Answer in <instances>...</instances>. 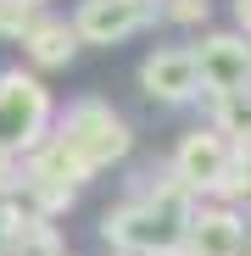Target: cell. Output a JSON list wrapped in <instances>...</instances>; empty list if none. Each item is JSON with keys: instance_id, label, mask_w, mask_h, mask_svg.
Wrapping results in <instances>:
<instances>
[{"instance_id": "1", "label": "cell", "mask_w": 251, "mask_h": 256, "mask_svg": "<svg viewBox=\"0 0 251 256\" xmlns=\"http://www.w3.org/2000/svg\"><path fill=\"white\" fill-rule=\"evenodd\" d=\"M56 145L78 162V167H106V162H117L123 150H129V122H123L112 106H101V100H78L73 112H67V122H62V134H56Z\"/></svg>"}, {"instance_id": "2", "label": "cell", "mask_w": 251, "mask_h": 256, "mask_svg": "<svg viewBox=\"0 0 251 256\" xmlns=\"http://www.w3.org/2000/svg\"><path fill=\"white\" fill-rule=\"evenodd\" d=\"M45 90H39L34 78H0V150H12V145H28L39 128H45Z\"/></svg>"}, {"instance_id": "3", "label": "cell", "mask_w": 251, "mask_h": 256, "mask_svg": "<svg viewBox=\"0 0 251 256\" xmlns=\"http://www.w3.org/2000/svg\"><path fill=\"white\" fill-rule=\"evenodd\" d=\"M145 22H151V0H84L73 34L90 39V45H112V39H129Z\"/></svg>"}, {"instance_id": "4", "label": "cell", "mask_w": 251, "mask_h": 256, "mask_svg": "<svg viewBox=\"0 0 251 256\" xmlns=\"http://www.w3.org/2000/svg\"><path fill=\"white\" fill-rule=\"evenodd\" d=\"M195 56V72H201V84L206 90H245V78H251V50L240 45V39H229V34H218V39H206L201 50H190Z\"/></svg>"}, {"instance_id": "5", "label": "cell", "mask_w": 251, "mask_h": 256, "mask_svg": "<svg viewBox=\"0 0 251 256\" xmlns=\"http://www.w3.org/2000/svg\"><path fill=\"white\" fill-rule=\"evenodd\" d=\"M140 84H145L151 100H190L201 90V72H195V56L190 50H156V56H145Z\"/></svg>"}, {"instance_id": "6", "label": "cell", "mask_w": 251, "mask_h": 256, "mask_svg": "<svg viewBox=\"0 0 251 256\" xmlns=\"http://www.w3.org/2000/svg\"><path fill=\"white\" fill-rule=\"evenodd\" d=\"M223 173H229V145L218 134H201V128H195V134L179 145V178L190 190H218Z\"/></svg>"}, {"instance_id": "7", "label": "cell", "mask_w": 251, "mask_h": 256, "mask_svg": "<svg viewBox=\"0 0 251 256\" xmlns=\"http://www.w3.org/2000/svg\"><path fill=\"white\" fill-rule=\"evenodd\" d=\"M245 234L234 223V212H195L190 218V250L195 256H240Z\"/></svg>"}, {"instance_id": "8", "label": "cell", "mask_w": 251, "mask_h": 256, "mask_svg": "<svg viewBox=\"0 0 251 256\" xmlns=\"http://www.w3.org/2000/svg\"><path fill=\"white\" fill-rule=\"evenodd\" d=\"M73 50H78V34H73V22H28V56L39 62V67H62V62H73Z\"/></svg>"}, {"instance_id": "9", "label": "cell", "mask_w": 251, "mask_h": 256, "mask_svg": "<svg viewBox=\"0 0 251 256\" xmlns=\"http://www.w3.org/2000/svg\"><path fill=\"white\" fill-rule=\"evenodd\" d=\"M12 250L17 256H62V240L45 218H17L12 223Z\"/></svg>"}, {"instance_id": "10", "label": "cell", "mask_w": 251, "mask_h": 256, "mask_svg": "<svg viewBox=\"0 0 251 256\" xmlns=\"http://www.w3.org/2000/svg\"><path fill=\"white\" fill-rule=\"evenodd\" d=\"M218 122L229 128V134H251V84L218 95Z\"/></svg>"}, {"instance_id": "11", "label": "cell", "mask_w": 251, "mask_h": 256, "mask_svg": "<svg viewBox=\"0 0 251 256\" xmlns=\"http://www.w3.org/2000/svg\"><path fill=\"white\" fill-rule=\"evenodd\" d=\"M0 34H6V39L12 34L17 39L28 34V6H23V0H0Z\"/></svg>"}, {"instance_id": "12", "label": "cell", "mask_w": 251, "mask_h": 256, "mask_svg": "<svg viewBox=\"0 0 251 256\" xmlns=\"http://www.w3.org/2000/svg\"><path fill=\"white\" fill-rule=\"evenodd\" d=\"M206 12H212V0H173V6H167L173 22H195V17H206Z\"/></svg>"}, {"instance_id": "13", "label": "cell", "mask_w": 251, "mask_h": 256, "mask_svg": "<svg viewBox=\"0 0 251 256\" xmlns=\"http://www.w3.org/2000/svg\"><path fill=\"white\" fill-rule=\"evenodd\" d=\"M23 6H34V0H23Z\"/></svg>"}]
</instances>
